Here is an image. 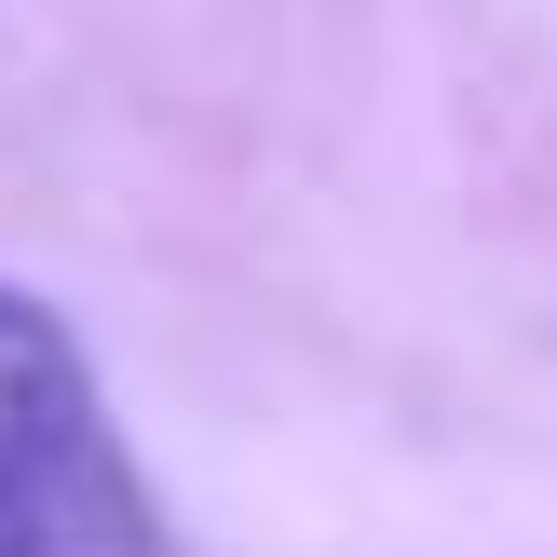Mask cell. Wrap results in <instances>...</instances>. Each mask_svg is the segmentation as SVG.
Returning a JSON list of instances; mask_svg holds the SVG:
<instances>
[{
    "instance_id": "obj_1",
    "label": "cell",
    "mask_w": 557,
    "mask_h": 557,
    "mask_svg": "<svg viewBox=\"0 0 557 557\" xmlns=\"http://www.w3.org/2000/svg\"><path fill=\"white\" fill-rule=\"evenodd\" d=\"M0 557H163V504L69 313L0 286Z\"/></svg>"
}]
</instances>
